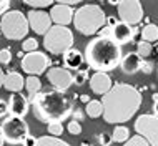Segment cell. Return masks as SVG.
Wrapping results in <instances>:
<instances>
[{
    "label": "cell",
    "mask_w": 158,
    "mask_h": 146,
    "mask_svg": "<svg viewBox=\"0 0 158 146\" xmlns=\"http://www.w3.org/2000/svg\"><path fill=\"white\" fill-rule=\"evenodd\" d=\"M142 40L143 42H156L158 40V25L147 23L142 30Z\"/></svg>",
    "instance_id": "obj_23"
},
{
    "label": "cell",
    "mask_w": 158,
    "mask_h": 146,
    "mask_svg": "<svg viewBox=\"0 0 158 146\" xmlns=\"http://www.w3.org/2000/svg\"><path fill=\"white\" fill-rule=\"evenodd\" d=\"M7 113H8V103L3 101V100H0V118L5 116Z\"/></svg>",
    "instance_id": "obj_38"
},
{
    "label": "cell",
    "mask_w": 158,
    "mask_h": 146,
    "mask_svg": "<svg viewBox=\"0 0 158 146\" xmlns=\"http://www.w3.org/2000/svg\"><path fill=\"white\" fill-rule=\"evenodd\" d=\"M85 81H88V71L87 70H77L75 85L77 87H82V85H85Z\"/></svg>",
    "instance_id": "obj_31"
},
{
    "label": "cell",
    "mask_w": 158,
    "mask_h": 146,
    "mask_svg": "<svg viewBox=\"0 0 158 146\" xmlns=\"http://www.w3.org/2000/svg\"><path fill=\"white\" fill-rule=\"evenodd\" d=\"M44 47L52 55H63L67 50L73 48V33L63 25H53L44 35Z\"/></svg>",
    "instance_id": "obj_5"
},
{
    "label": "cell",
    "mask_w": 158,
    "mask_h": 146,
    "mask_svg": "<svg viewBox=\"0 0 158 146\" xmlns=\"http://www.w3.org/2000/svg\"><path fill=\"white\" fill-rule=\"evenodd\" d=\"M12 60V51L8 48H2L0 50V63L2 65H7V63H10Z\"/></svg>",
    "instance_id": "obj_33"
},
{
    "label": "cell",
    "mask_w": 158,
    "mask_h": 146,
    "mask_svg": "<svg viewBox=\"0 0 158 146\" xmlns=\"http://www.w3.org/2000/svg\"><path fill=\"white\" fill-rule=\"evenodd\" d=\"M117 8H118V17L122 18L123 23L135 27L143 20V7L140 0H122Z\"/></svg>",
    "instance_id": "obj_9"
},
{
    "label": "cell",
    "mask_w": 158,
    "mask_h": 146,
    "mask_svg": "<svg viewBox=\"0 0 158 146\" xmlns=\"http://www.w3.org/2000/svg\"><path fill=\"white\" fill-rule=\"evenodd\" d=\"M85 62V55L77 48H70L63 53V65L68 70H78Z\"/></svg>",
    "instance_id": "obj_18"
},
{
    "label": "cell",
    "mask_w": 158,
    "mask_h": 146,
    "mask_svg": "<svg viewBox=\"0 0 158 146\" xmlns=\"http://www.w3.org/2000/svg\"><path fill=\"white\" fill-rule=\"evenodd\" d=\"M55 2L62 3V5H70V7H73V5H77V3L83 2V0H55Z\"/></svg>",
    "instance_id": "obj_39"
},
{
    "label": "cell",
    "mask_w": 158,
    "mask_h": 146,
    "mask_svg": "<svg viewBox=\"0 0 158 146\" xmlns=\"http://www.w3.org/2000/svg\"><path fill=\"white\" fill-rule=\"evenodd\" d=\"M135 131L150 143L158 146V116L156 115H140L135 121Z\"/></svg>",
    "instance_id": "obj_8"
},
{
    "label": "cell",
    "mask_w": 158,
    "mask_h": 146,
    "mask_svg": "<svg viewBox=\"0 0 158 146\" xmlns=\"http://www.w3.org/2000/svg\"><path fill=\"white\" fill-rule=\"evenodd\" d=\"M7 103H8V113L20 118H23L28 113V108H30V103L22 93H12Z\"/></svg>",
    "instance_id": "obj_16"
},
{
    "label": "cell",
    "mask_w": 158,
    "mask_h": 146,
    "mask_svg": "<svg viewBox=\"0 0 158 146\" xmlns=\"http://www.w3.org/2000/svg\"><path fill=\"white\" fill-rule=\"evenodd\" d=\"M72 115H73V120H75V121H82V120H83V111L78 110V108H77Z\"/></svg>",
    "instance_id": "obj_41"
},
{
    "label": "cell",
    "mask_w": 158,
    "mask_h": 146,
    "mask_svg": "<svg viewBox=\"0 0 158 146\" xmlns=\"http://www.w3.org/2000/svg\"><path fill=\"white\" fill-rule=\"evenodd\" d=\"M53 2H55V0H23V3H27L28 7L35 8V10H38V8L50 7Z\"/></svg>",
    "instance_id": "obj_26"
},
{
    "label": "cell",
    "mask_w": 158,
    "mask_h": 146,
    "mask_svg": "<svg viewBox=\"0 0 158 146\" xmlns=\"http://www.w3.org/2000/svg\"><path fill=\"white\" fill-rule=\"evenodd\" d=\"M152 51H153V47H152L150 42H143V40H142V42H138V47H136V53H138L142 58L150 57Z\"/></svg>",
    "instance_id": "obj_25"
},
{
    "label": "cell",
    "mask_w": 158,
    "mask_h": 146,
    "mask_svg": "<svg viewBox=\"0 0 158 146\" xmlns=\"http://www.w3.org/2000/svg\"><path fill=\"white\" fill-rule=\"evenodd\" d=\"M113 87V81H112V76L105 71H95L90 78V88L93 93L97 95H102L103 96L105 93H108Z\"/></svg>",
    "instance_id": "obj_15"
},
{
    "label": "cell",
    "mask_w": 158,
    "mask_h": 146,
    "mask_svg": "<svg viewBox=\"0 0 158 146\" xmlns=\"http://www.w3.org/2000/svg\"><path fill=\"white\" fill-rule=\"evenodd\" d=\"M0 135L3 136L5 143L22 144L23 140L30 135V130H28V124L23 118L8 115L0 124Z\"/></svg>",
    "instance_id": "obj_7"
},
{
    "label": "cell",
    "mask_w": 158,
    "mask_h": 146,
    "mask_svg": "<svg viewBox=\"0 0 158 146\" xmlns=\"http://www.w3.org/2000/svg\"><path fill=\"white\" fill-rule=\"evenodd\" d=\"M156 70H158V65H156Z\"/></svg>",
    "instance_id": "obj_48"
},
{
    "label": "cell",
    "mask_w": 158,
    "mask_h": 146,
    "mask_svg": "<svg viewBox=\"0 0 158 146\" xmlns=\"http://www.w3.org/2000/svg\"><path fill=\"white\" fill-rule=\"evenodd\" d=\"M48 65H50V58L38 50L30 51V53H27L22 58V68L28 75H35V76L42 75V73H45Z\"/></svg>",
    "instance_id": "obj_10"
},
{
    "label": "cell",
    "mask_w": 158,
    "mask_h": 146,
    "mask_svg": "<svg viewBox=\"0 0 158 146\" xmlns=\"http://www.w3.org/2000/svg\"><path fill=\"white\" fill-rule=\"evenodd\" d=\"M98 37H103V38H112L113 40V27H108V25H105L103 28L98 32Z\"/></svg>",
    "instance_id": "obj_34"
},
{
    "label": "cell",
    "mask_w": 158,
    "mask_h": 146,
    "mask_svg": "<svg viewBox=\"0 0 158 146\" xmlns=\"http://www.w3.org/2000/svg\"><path fill=\"white\" fill-rule=\"evenodd\" d=\"M112 146H113V144H112Z\"/></svg>",
    "instance_id": "obj_49"
},
{
    "label": "cell",
    "mask_w": 158,
    "mask_h": 146,
    "mask_svg": "<svg viewBox=\"0 0 158 146\" xmlns=\"http://www.w3.org/2000/svg\"><path fill=\"white\" fill-rule=\"evenodd\" d=\"M50 17H52V22L55 25H63V27H67V25L73 23L75 10L70 5H62V3H58V5H53L50 8Z\"/></svg>",
    "instance_id": "obj_14"
},
{
    "label": "cell",
    "mask_w": 158,
    "mask_h": 146,
    "mask_svg": "<svg viewBox=\"0 0 158 146\" xmlns=\"http://www.w3.org/2000/svg\"><path fill=\"white\" fill-rule=\"evenodd\" d=\"M37 141H38V138H35V136H32V135H28L27 138L23 140V146H37Z\"/></svg>",
    "instance_id": "obj_36"
},
{
    "label": "cell",
    "mask_w": 158,
    "mask_h": 146,
    "mask_svg": "<svg viewBox=\"0 0 158 146\" xmlns=\"http://www.w3.org/2000/svg\"><path fill=\"white\" fill-rule=\"evenodd\" d=\"M102 105L105 121L110 124H120L128 121L142 106V93L133 85L117 83L103 95Z\"/></svg>",
    "instance_id": "obj_1"
},
{
    "label": "cell",
    "mask_w": 158,
    "mask_h": 146,
    "mask_svg": "<svg viewBox=\"0 0 158 146\" xmlns=\"http://www.w3.org/2000/svg\"><path fill=\"white\" fill-rule=\"evenodd\" d=\"M25 88H27V93L30 96L37 95L38 91H42V81L38 80V76L30 75L28 78H25Z\"/></svg>",
    "instance_id": "obj_22"
},
{
    "label": "cell",
    "mask_w": 158,
    "mask_h": 146,
    "mask_svg": "<svg viewBox=\"0 0 158 146\" xmlns=\"http://www.w3.org/2000/svg\"><path fill=\"white\" fill-rule=\"evenodd\" d=\"M47 131L50 136H60L63 133V124L62 123H50L47 124Z\"/></svg>",
    "instance_id": "obj_29"
},
{
    "label": "cell",
    "mask_w": 158,
    "mask_h": 146,
    "mask_svg": "<svg viewBox=\"0 0 158 146\" xmlns=\"http://www.w3.org/2000/svg\"><path fill=\"white\" fill-rule=\"evenodd\" d=\"M98 143L100 146H112V141H113V136L108 135V133H100V135L97 136Z\"/></svg>",
    "instance_id": "obj_32"
},
{
    "label": "cell",
    "mask_w": 158,
    "mask_h": 146,
    "mask_svg": "<svg viewBox=\"0 0 158 146\" xmlns=\"http://www.w3.org/2000/svg\"><path fill=\"white\" fill-rule=\"evenodd\" d=\"M80 100H82L83 103H85V105H87V103H90L92 100H90V96H88V95H80Z\"/></svg>",
    "instance_id": "obj_44"
},
{
    "label": "cell",
    "mask_w": 158,
    "mask_h": 146,
    "mask_svg": "<svg viewBox=\"0 0 158 146\" xmlns=\"http://www.w3.org/2000/svg\"><path fill=\"white\" fill-rule=\"evenodd\" d=\"M47 80L50 81V85H52L57 91L63 93L75 83V75L68 70V68L53 67V68H50L48 73H47Z\"/></svg>",
    "instance_id": "obj_11"
},
{
    "label": "cell",
    "mask_w": 158,
    "mask_h": 146,
    "mask_svg": "<svg viewBox=\"0 0 158 146\" xmlns=\"http://www.w3.org/2000/svg\"><path fill=\"white\" fill-rule=\"evenodd\" d=\"M85 113L90 118H100L102 115H103V105H102V101L100 100H92L90 103H87Z\"/></svg>",
    "instance_id": "obj_20"
},
{
    "label": "cell",
    "mask_w": 158,
    "mask_h": 146,
    "mask_svg": "<svg viewBox=\"0 0 158 146\" xmlns=\"http://www.w3.org/2000/svg\"><path fill=\"white\" fill-rule=\"evenodd\" d=\"M37 146H70V144H68L67 141L60 140L58 136L47 135V136H40V138H38Z\"/></svg>",
    "instance_id": "obj_24"
},
{
    "label": "cell",
    "mask_w": 158,
    "mask_h": 146,
    "mask_svg": "<svg viewBox=\"0 0 158 146\" xmlns=\"http://www.w3.org/2000/svg\"><path fill=\"white\" fill-rule=\"evenodd\" d=\"M73 25L85 37L95 35L106 25V14L98 5H83L75 12Z\"/></svg>",
    "instance_id": "obj_4"
},
{
    "label": "cell",
    "mask_w": 158,
    "mask_h": 146,
    "mask_svg": "<svg viewBox=\"0 0 158 146\" xmlns=\"http://www.w3.org/2000/svg\"><path fill=\"white\" fill-rule=\"evenodd\" d=\"M85 62L95 71H112L122 63V47L112 38L95 37L85 47Z\"/></svg>",
    "instance_id": "obj_3"
},
{
    "label": "cell",
    "mask_w": 158,
    "mask_h": 146,
    "mask_svg": "<svg viewBox=\"0 0 158 146\" xmlns=\"http://www.w3.org/2000/svg\"><path fill=\"white\" fill-rule=\"evenodd\" d=\"M67 130L70 135H73V136H78V135H82V124H80V121H70L67 124Z\"/></svg>",
    "instance_id": "obj_30"
},
{
    "label": "cell",
    "mask_w": 158,
    "mask_h": 146,
    "mask_svg": "<svg viewBox=\"0 0 158 146\" xmlns=\"http://www.w3.org/2000/svg\"><path fill=\"white\" fill-rule=\"evenodd\" d=\"M0 30L8 40H23L30 30L27 15L20 10H8L0 20Z\"/></svg>",
    "instance_id": "obj_6"
},
{
    "label": "cell",
    "mask_w": 158,
    "mask_h": 146,
    "mask_svg": "<svg viewBox=\"0 0 158 146\" xmlns=\"http://www.w3.org/2000/svg\"><path fill=\"white\" fill-rule=\"evenodd\" d=\"M27 18H28V25L37 35H45L50 28L53 27V22H52V17L50 14H47L44 10H30L27 14Z\"/></svg>",
    "instance_id": "obj_12"
},
{
    "label": "cell",
    "mask_w": 158,
    "mask_h": 146,
    "mask_svg": "<svg viewBox=\"0 0 158 146\" xmlns=\"http://www.w3.org/2000/svg\"><path fill=\"white\" fill-rule=\"evenodd\" d=\"M112 136H113V141H117V143H127L130 140V130L123 124H115Z\"/></svg>",
    "instance_id": "obj_21"
},
{
    "label": "cell",
    "mask_w": 158,
    "mask_h": 146,
    "mask_svg": "<svg viewBox=\"0 0 158 146\" xmlns=\"http://www.w3.org/2000/svg\"><path fill=\"white\" fill-rule=\"evenodd\" d=\"M123 146H150V143H148L147 140L143 138V136H140V135H135V136H131L130 140L127 141Z\"/></svg>",
    "instance_id": "obj_27"
},
{
    "label": "cell",
    "mask_w": 158,
    "mask_h": 146,
    "mask_svg": "<svg viewBox=\"0 0 158 146\" xmlns=\"http://www.w3.org/2000/svg\"><path fill=\"white\" fill-rule=\"evenodd\" d=\"M153 115H156L158 116V93H155V95H153Z\"/></svg>",
    "instance_id": "obj_42"
},
{
    "label": "cell",
    "mask_w": 158,
    "mask_h": 146,
    "mask_svg": "<svg viewBox=\"0 0 158 146\" xmlns=\"http://www.w3.org/2000/svg\"><path fill=\"white\" fill-rule=\"evenodd\" d=\"M142 63H143V58L140 57L136 51H128L125 57L122 58L120 67H122L123 73H127V75H133V73L142 70Z\"/></svg>",
    "instance_id": "obj_17"
},
{
    "label": "cell",
    "mask_w": 158,
    "mask_h": 146,
    "mask_svg": "<svg viewBox=\"0 0 158 146\" xmlns=\"http://www.w3.org/2000/svg\"><path fill=\"white\" fill-rule=\"evenodd\" d=\"M98 2H106V0H98Z\"/></svg>",
    "instance_id": "obj_47"
},
{
    "label": "cell",
    "mask_w": 158,
    "mask_h": 146,
    "mask_svg": "<svg viewBox=\"0 0 158 146\" xmlns=\"http://www.w3.org/2000/svg\"><path fill=\"white\" fill-rule=\"evenodd\" d=\"M106 2H108L110 5H117V7H118V3H120L122 0H106Z\"/></svg>",
    "instance_id": "obj_45"
},
{
    "label": "cell",
    "mask_w": 158,
    "mask_h": 146,
    "mask_svg": "<svg viewBox=\"0 0 158 146\" xmlns=\"http://www.w3.org/2000/svg\"><path fill=\"white\" fill-rule=\"evenodd\" d=\"M30 108L33 116L45 124L62 123L73 113L72 100H68L62 91L57 90H42L33 95L30 100Z\"/></svg>",
    "instance_id": "obj_2"
},
{
    "label": "cell",
    "mask_w": 158,
    "mask_h": 146,
    "mask_svg": "<svg viewBox=\"0 0 158 146\" xmlns=\"http://www.w3.org/2000/svg\"><path fill=\"white\" fill-rule=\"evenodd\" d=\"M106 25H108V27H115V25H118L117 17H115V15H108V17H106Z\"/></svg>",
    "instance_id": "obj_40"
},
{
    "label": "cell",
    "mask_w": 158,
    "mask_h": 146,
    "mask_svg": "<svg viewBox=\"0 0 158 146\" xmlns=\"http://www.w3.org/2000/svg\"><path fill=\"white\" fill-rule=\"evenodd\" d=\"M37 47H38V42L37 38H25L22 42V50L30 53V51H37Z\"/></svg>",
    "instance_id": "obj_28"
},
{
    "label": "cell",
    "mask_w": 158,
    "mask_h": 146,
    "mask_svg": "<svg viewBox=\"0 0 158 146\" xmlns=\"http://www.w3.org/2000/svg\"><path fill=\"white\" fill-rule=\"evenodd\" d=\"M3 143H5V140H3V136L0 135V146H3Z\"/></svg>",
    "instance_id": "obj_46"
},
{
    "label": "cell",
    "mask_w": 158,
    "mask_h": 146,
    "mask_svg": "<svg viewBox=\"0 0 158 146\" xmlns=\"http://www.w3.org/2000/svg\"><path fill=\"white\" fill-rule=\"evenodd\" d=\"M138 33L142 35L136 27H131L128 23H123V22H118V25L113 27V42H117L118 45H125V43H131L135 42V38L138 37Z\"/></svg>",
    "instance_id": "obj_13"
},
{
    "label": "cell",
    "mask_w": 158,
    "mask_h": 146,
    "mask_svg": "<svg viewBox=\"0 0 158 146\" xmlns=\"http://www.w3.org/2000/svg\"><path fill=\"white\" fill-rule=\"evenodd\" d=\"M25 80L19 71H8L5 75V81H3V88L10 93H20V90L23 88Z\"/></svg>",
    "instance_id": "obj_19"
},
{
    "label": "cell",
    "mask_w": 158,
    "mask_h": 146,
    "mask_svg": "<svg viewBox=\"0 0 158 146\" xmlns=\"http://www.w3.org/2000/svg\"><path fill=\"white\" fill-rule=\"evenodd\" d=\"M142 71L147 73V75H150V73L153 71V63H152V62H145V60H143V63H142Z\"/></svg>",
    "instance_id": "obj_37"
},
{
    "label": "cell",
    "mask_w": 158,
    "mask_h": 146,
    "mask_svg": "<svg viewBox=\"0 0 158 146\" xmlns=\"http://www.w3.org/2000/svg\"><path fill=\"white\" fill-rule=\"evenodd\" d=\"M5 75H7V73H3V70L0 68V88L3 87V81H5Z\"/></svg>",
    "instance_id": "obj_43"
},
{
    "label": "cell",
    "mask_w": 158,
    "mask_h": 146,
    "mask_svg": "<svg viewBox=\"0 0 158 146\" xmlns=\"http://www.w3.org/2000/svg\"><path fill=\"white\" fill-rule=\"evenodd\" d=\"M10 8V0H0V17H3Z\"/></svg>",
    "instance_id": "obj_35"
}]
</instances>
